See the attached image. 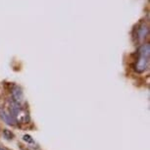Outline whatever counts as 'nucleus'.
I'll list each match as a JSON object with an SVG mask.
<instances>
[{"instance_id": "f03ea898", "label": "nucleus", "mask_w": 150, "mask_h": 150, "mask_svg": "<svg viewBox=\"0 0 150 150\" xmlns=\"http://www.w3.org/2000/svg\"><path fill=\"white\" fill-rule=\"evenodd\" d=\"M148 33V27L146 25H141L137 28V40L140 41L142 39L145 38V36Z\"/></svg>"}, {"instance_id": "39448f33", "label": "nucleus", "mask_w": 150, "mask_h": 150, "mask_svg": "<svg viewBox=\"0 0 150 150\" xmlns=\"http://www.w3.org/2000/svg\"><path fill=\"white\" fill-rule=\"evenodd\" d=\"M0 150H3V149H2V148H1V147H0Z\"/></svg>"}, {"instance_id": "f257e3e1", "label": "nucleus", "mask_w": 150, "mask_h": 150, "mask_svg": "<svg viewBox=\"0 0 150 150\" xmlns=\"http://www.w3.org/2000/svg\"><path fill=\"white\" fill-rule=\"evenodd\" d=\"M150 59V45L148 43L142 44L138 48L137 60L135 63L134 69L137 73H143L149 66Z\"/></svg>"}, {"instance_id": "7ed1b4c3", "label": "nucleus", "mask_w": 150, "mask_h": 150, "mask_svg": "<svg viewBox=\"0 0 150 150\" xmlns=\"http://www.w3.org/2000/svg\"><path fill=\"white\" fill-rule=\"evenodd\" d=\"M0 117L2 118V120L4 122H6V123L9 125H15V123H16V119L14 118L10 113L4 111V110H1V111H0Z\"/></svg>"}, {"instance_id": "20e7f679", "label": "nucleus", "mask_w": 150, "mask_h": 150, "mask_svg": "<svg viewBox=\"0 0 150 150\" xmlns=\"http://www.w3.org/2000/svg\"><path fill=\"white\" fill-rule=\"evenodd\" d=\"M13 98H14V100L13 101H15L16 103H20V102H22L23 101V98H24V96H23V92H22V90L19 88V87H15V88L13 89Z\"/></svg>"}]
</instances>
